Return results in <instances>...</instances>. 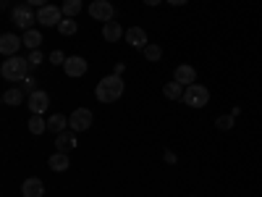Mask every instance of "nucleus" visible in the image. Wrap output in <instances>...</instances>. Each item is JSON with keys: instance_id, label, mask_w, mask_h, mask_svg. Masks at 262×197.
<instances>
[{"instance_id": "nucleus-32", "label": "nucleus", "mask_w": 262, "mask_h": 197, "mask_svg": "<svg viewBox=\"0 0 262 197\" xmlns=\"http://www.w3.org/2000/svg\"><path fill=\"white\" fill-rule=\"evenodd\" d=\"M142 3H144V6H160L163 0H142Z\"/></svg>"}, {"instance_id": "nucleus-26", "label": "nucleus", "mask_w": 262, "mask_h": 197, "mask_svg": "<svg viewBox=\"0 0 262 197\" xmlns=\"http://www.w3.org/2000/svg\"><path fill=\"white\" fill-rule=\"evenodd\" d=\"M21 90H24L27 95H32V92H37V82H34L32 76H27V79H24V87H21Z\"/></svg>"}, {"instance_id": "nucleus-15", "label": "nucleus", "mask_w": 262, "mask_h": 197, "mask_svg": "<svg viewBox=\"0 0 262 197\" xmlns=\"http://www.w3.org/2000/svg\"><path fill=\"white\" fill-rule=\"evenodd\" d=\"M102 37H105L107 42H118L121 37H126V29H121L118 21H107V24L102 27Z\"/></svg>"}, {"instance_id": "nucleus-9", "label": "nucleus", "mask_w": 262, "mask_h": 197, "mask_svg": "<svg viewBox=\"0 0 262 197\" xmlns=\"http://www.w3.org/2000/svg\"><path fill=\"white\" fill-rule=\"evenodd\" d=\"M27 105H29L32 116H42V113H45L48 108H50V95H48L45 90H37V92H32V95H29Z\"/></svg>"}, {"instance_id": "nucleus-24", "label": "nucleus", "mask_w": 262, "mask_h": 197, "mask_svg": "<svg viewBox=\"0 0 262 197\" xmlns=\"http://www.w3.org/2000/svg\"><path fill=\"white\" fill-rule=\"evenodd\" d=\"M144 58L152 61V63L160 61V58H163V48H160V45H147V48H144Z\"/></svg>"}, {"instance_id": "nucleus-2", "label": "nucleus", "mask_w": 262, "mask_h": 197, "mask_svg": "<svg viewBox=\"0 0 262 197\" xmlns=\"http://www.w3.org/2000/svg\"><path fill=\"white\" fill-rule=\"evenodd\" d=\"M29 69H32V66H29V58L11 55V58L3 61V66H0V76H3L6 82H24Z\"/></svg>"}, {"instance_id": "nucleus-8", "label": "nucleus", "mask_w": 262, "mask_h": 197, "mask_svg": "<svg viewBox=\"0 0 262 197\" xmlns=\"http://www.w3.org/2000/svg\"><path fill=\"white\" fill-rule=\"evenodd\" d=\"M69 126H71V131H86L92 126V111L90 108H76L69 116Z\"/></svg>"}, {"instance_id": "nucleus-23", "label": "nucleus", "mask_w": 262, "mask_h": 197, "mask_svg": "<svg viewBox=\"0 0 262 197\" xmlns=\"http://www.w3.org/2000/svg\"><path fill=\"white\" fill-rule=\"evenodd\" d=\"M29 131L32 134H42V131H48V119H42V116H32L29 119Z\"/></svg>"}, {"instance_id": "nucleus-21", "label": "nucleus", "mask_w": 262, "mask_h": 197, "mask_svg": "<svg viewBox=\"0 0 262 197\" xmlns=\"http://www.w3.org/2000/svg\"><path fill=\"white\" fill-rule=\"evenodd\" d=\"M24 90H18V87H16V90H8V92H3V103L6 105H21V103H24Z\"/></svg>"}, {"instance_id": "nucleus-7", "label": "nucleus", "mask_w": 262, "mask_h": 197, "mask_svg": "<svg viewBox=\"0 0 262 197\" xmlns=\"http://www.w3.org/2000/svg\"><path fill=\"white\" fill-rule=\"evenodd\" d=\"M86 69H90V63H86V58H81V55H71V58H66V63H63L66 76H71V79H81L86 74Z\"/></svg>"}, {"instance_id": "nucleus-31", "label": "nucleus", "mask_w": 262, "mask_h": 197, "mask_svg": "<svg viewBox=\"0 0 262 197\" xmlns=\"http://www.w3.org/2000/svg\"><path fill=\"white\" fill-rule=\"evenodd\" d=\"M165 161H168V163H176V155H173L170 150H165Z\"/></svg>"}, {"instance_id": "nucleus-12", "label": "nucleus", "mask_w": 262, "mask_h": 197, "mask_svg": "<svg viewBox=\"0 0 262 197\" xmlns=\"http://www.w3.org/2000/svg\"><path fill=\"white\" fill-rule=\"evenodd\" d=\"M173 79L181 82L184 87H189L196 79V69H194V66H189V63H181V66H176V71H173Z\"/></svg>"}, {"instance_id": "nucleus-5", "label": "nucleus", "mask_w": 262, "mask_h": 197, "mask_svg": "<svg viewBox=\"0 0 262 197\" xmlns=\"http://www.w3.org/2000/svg\"><path fill=\"white\" fill-rule=\"evenodd\" d=\"M63 16V11L58 8V6H42V8H37V24H42V27H58L60 24V18Z\"/></svg>"}, {"instance_id": "nucleus-13", "label": "nucleus", "mask_w": 262, "mask_h": 197, "mask_svg": "<svg viewBox=\"0 0 262 197\" xmlns=\"http://www.w3.org/2000/svg\"><path fill=\"white\" fill-rule=\"evenodd\" d=\"M21 194L24 197H45V184H42V179H27L24 184H21Z\"/></svg>"}, {"instance_id": "nucleus-28", "label": "nucleus", "mask_w": 262, "mask_h": 197, "mask_svg": "<svg viewBox=\"0 0 262 197\" xmlns=\"http://www.w3.org/2000/svg\"><path fill=\"white\" fill-rule=\"evenodd\" d=\"M42 58H45V55H42L39 50H32V53H29V66H39Z\"/></svg>"}, {"instance_id": "nucleus-17", "label": "nucleus", "mask_w": 262, "mask_h": 197, "mask_svg": "<svg viewBox=\"0 0 262 197\" xmlns=\"http://www.w3.org/2000/svg\"><path fill=\"white\" fill-rule=\"evenodd\" d=\"M66 126H69V119L60 116V113H55V116L48 119V131H53V134H60V131H66Z\"/></svg>"}, {"instance_id": "nucleus-3", "label": "nucleus", "mask_w": 262, "mask_h": 197, "mask_svg": "<svg viewBox=\"0 0 262 197\" xmlns=\"http://www.w3.org/2000/svg\"><path fill=\"white\" fill-rule=\"evenodd\" d=\"M184 103L189 105V108H205L207 103H210V90L205 84H189L186 90H184Z\"/></svg>"}, {"instance_id": "nucleus-4", "label": "nucleus", "mask_w": 262, "mask_h": 197, "mask_svg": "<svg viewBox=\"0 0 262 197\" xmlns=\"http://www.w3.org/2000/svg\"><path fill=\"white\" fill-rule=\"evenodd\" d=\"M11 21L18 27V29H32L34 27V21H37V13H34V8L32 6H16L13 11H11Z\"/></svg>"}, {"instance_id": "nucleus-1", "label": "nucleus", "mask_w": 262, "mask_h": 197, "mask_svg": "<svg viewBox=\"0 0 262 197\" xmlns=\"http://www.w3.org/2000/svg\"><path fill=\"white\" fill-rule=\"evenodd\" d=\"M123 90H126L123 79H121L118 74H111V76L100 79V84L95 87V97H97L100 103H113V100H121Z\"/></svg>"}, {"instance_id": "nucleus-19", "label": "nucleus", "mask_w": 262, "mask_h": 197, "mask_svg": "<svg viewBox=\"0 0 262 197\" xmlns=\"http://www.w3.org/2000/svg\"><path fill=\"white\" fill-rule=\"evenodd\" d=\"M48 166L58 173V171H66V168H69V166H71V161H69V155H66V152H55V155L48 161Z\"/></svg>"}, {"instance_id": "nucleus-16", "label": "nucleus", "mask_w": 262, "mask_h": 197, "mask_svg": "<svg viewBox=\"0 0 262 197\" xmlns=\"http://www.w3.org/2000/svg\"><path fill=\"white\" fill-rule=\"evenodd\" d=\"M184 90H186V87H184L181 82L170 79V82L163 87V95H165L168 100H184Z\"/></svg>"}, {"instance_id": "nucleus-6", "label": "nucleus", "mask_w": 262, "mask_h": 197, "mask_svg": "<svg viewBox=\"0 0 262 197\" xmlns=\"http://www.w3.org/2000/svg\"><path fill=\"white\" fill-rule=\"evenodd\" d=\"M90 16L102 21V24H107V21H113L116 8L111 6V0H95V3H90Z\"/></svg>"}, {"instance_id": "nucleus-25", "label": "nucleus", "mask_w": 262, "mask_h": 197, "mask_svg": "<svg viewBox=\"0 0 262 197\" xmlns=\"http://www.w3.org/2000/svg\"><path fill=\"white\" fill-rule=\"evenodd\" d=\"M215 126L226 131V129H231V126H233V119H231V116H221V119L215 121Z\"/></svg>"}, {"instance_id": "nucleus-18", "label": "nucleus", "mask_w": 262, "mask_h": 197, "mask_svg": "<svg viewBox=\"0 0 262 197\" xmlns=\"http://www.w3.org/2000/svg\"><path fill=\"white\" fill-rule=\"evenodd\" d=\"M21 40H24V45H27L29 50H39V45H42V40H45V37H42L39 32H34V29H27Z\"/></svg>"}, {"instance_id": "nucleus-30", "label": "nucleus", "mask_w": 262, "mask_h": 197, "mask_svg": "<svg viewBox=\"0 0 262 197\" xmlns=\"http://www.w3.org/2000/svg\"><path fill=\"white\" fill-rule=\"evenodd\" d=\"M165 3H170V6H186L189 0H165Z\"/></svg>"}, {"instance_id": "nucleus-27", "label": "nucleus", "mask_w": 262, "mask_h": 197, "mask_svg": "<svg viewBox=\"0 0 262 197\" xmlns=\"http://www.w3.org/2000/svg\"><path fill=\"white\" fill-rule=\"evenodd\" d=\"M48 58H50V63H55V66H63V63H66V55H63L60 50H53Z\"/></svg>"}, {"instance_id": "nucleus-20", "label": "nucleus", "mask_w": 262, "mask_h": 197, "mask_svg": "<svg viewBox=\"0 0 262 197\" xmlns=\"http://www.w3.org/2000/svg\"><path fill=\"white\" fill-rule=\"evenodd\" d=\"M60 11H63V16H66V18L79 16V11H81V0H63Z\"/></svg>"}, {"instance_id": "nucleus-22", "label": "nucleus", "mask_w": 262, "mask_h": 197, "mask_svg": "<svg viewBox=\"0 0 262 197\" xmlns=\"http://www.w3.org/2000/svg\"><path fill=\"white\" fill-rule=\"evenodd\" d=\"M58 32H60L63 37H74V34L79 32V27H76V21H74V18H66V16H63V21L58 24Z\"/></svg>"}, {"instance_id": "nucleus-11", "label": "nucleus", "mask_w": 262, "mask_h": 197, "mask_svg": "<svg viewBox=\"0 0 262 197\" xmlns=\"http://www.w3.org/2000/svg\"><path fill=\"white\" fill-rule=\"evenodd\" d=\"M126 42H128V45L131 48H147L149 45V42H147V32L142 29V27H131V29H126V37H123Z\"/></svg>"}, {"instance_id": "nucleus-10", "label": "nucleus", "mask_w": 262, "mask_h": 197, "mask_svg": "<svg viewBox=\"0 0 262 197\" xmlns=\"http://www.w3.org/2000/svg\"><path fill=\"white\" fill-rule=\"evenodd\" d=\"M21 45H24V40H21V37H16V34H11V32H6L3 37H0V53H3L6 58H11V55H18Z\"/></svg>"}, {"instance_id": "nucleus-29", "label": "nucleus", "mask_w": 262, "mask_h": 197, "mask_svg": "<svg viewBox=\"0 0 262 197\" xmlns=\"http://www.w3.org/2000/svg\"><path fill=\"white\" fill-rule=\"evenodd\" d=\"M27 6H32V8H42V6H48V0H27Z\"/></svg>"}, {"instance_id": "nucleus-14", "label": "nucleus", "mask_w": 262, "mask_h": 197, "mask_svg": "<svg viewBox=\"0 0 262 197\" xmlns=\"http://www.w3.org/2000/svg\"><path fill=\"white\" fill-rule=\"evenodd\" d=\"M76 131H60V134H55V147H58V152H69V150H74L76 147Z\"/></svg>"}]
</instances>
